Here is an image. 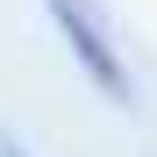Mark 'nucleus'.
<instances>
[{
    "mask_svg": "<svg viewBox=\"0 0 157 157\" xmlns=\"http://www.w3.org/2000/svg\"><path fill=\"white\" fill-rule=\"evenodd\" d=\"M50 7V21H57V36H64V50L78 57V71L93 78L107 100H136V78H128V57H121V43H114V29H107V14H100V0H43Z\"/></svg>",
    "mask_w": 157,
    "mask_h": 157,
    "instance_id": "nucleus-1",
    "label": "nucleus"
},
{
    "mask_svg": "<svg viewBox=\"0 0 157 157\" xmlns=\"http://www.w3.org/2000/svg\"><path fill=\"white\" fill-rule=\"evenodd\" d=\"M0 157H29V150H21V143H14V136H0Z\"/></svg>",
    "mask_w": 157,
    "mask_h": 157,
    "instance_id": "nucleus-2",
    "label": "nucleus"
}]
</instances>
